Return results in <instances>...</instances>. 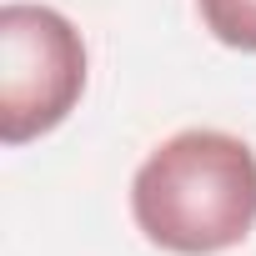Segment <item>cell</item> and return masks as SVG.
I'll return each instance as SVG.
<instances>
[{"label":"cell","mask_w":256,"mask_h":256,"mask_svg":"<svg viewBox=\"0 0 256 256\" xmlns=\"http://www.w3.org/2000/svg\"><path fill=\"white\" fill-rule=\"evenodd\" d=\"M131 211L151 246L176 256H216L256 226V156L226 131H181L161 141L136 181Z\"/></svg>","instance_id":"6da1fadb"},{"label":"cell","mask_w":256,"mask_h":256,"mask_svg":"<svg viewBox=\"0 0 256 256\" xmlns=\"http://www.w3.org/2000/svg\"><path fill=\"white\" fill-rule=\"evenodd\" d=\"M86 90L80 30L50 6L0 10V141L26 146L76 110Z\"/></svg>","instance_id":"7a4b0ae2"},{"label":"cell","mask_w":256,"mask_h":256,"mask_svg":"<svg viewBox=\"0 0 256 256\" xmlns=\"http://www.w3.org/2000/svg\"><path fill=\"white\" fill-rule=\"evenodd\" d=\"M206 30L231 46V50H251L256 56V0H196Z\"/></svg>","instance_id":"3957f363"}]
</instances>
